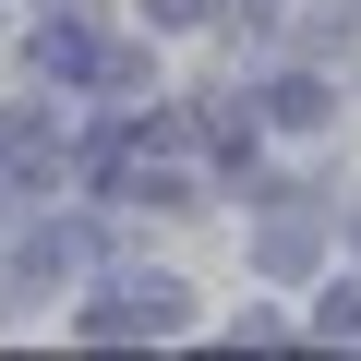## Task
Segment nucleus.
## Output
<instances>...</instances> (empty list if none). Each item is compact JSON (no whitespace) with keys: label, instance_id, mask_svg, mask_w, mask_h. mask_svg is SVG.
<instances>
[{"label":"nucleus","instance_id":"f257e3e1","mask_svg":"<svg viewBox=\"0 0 361 361\" xmlns=\"http://www.w3.org/2000/svg\"><path fill=\"white\" fill-rule=\"evenodd\" d=\"M180 313H193V301H180L169 277H133V289H97V313H85V337H169Z\"/></svg>","mask_w":361,"mask_h":361},{"label":"nucleus","instance_id":"f03ea898","mask_svg":"<svg viewBox=\"0 0 361 361\" xmlns=\"http://www.w3.org/2000/svg\"><path fill=\"white\" fill-rule=\"evenodd\" d=\"M253 253H265L277 277H301V265L325 253V229H301V217H277V229H253Z\"/></svg>","mask_w":361,"mask_h":361},{"label":"nucleus","instance_id":"7ed1b4c3","mask_svg":"<svg viewBox=\"0 0 361 361\" xmlns=\"http://www.w3.org/2000/svg\"><path fill=\"white\" fill-rule=\"evenodd\" d=\"M265 121H277V133H313V121H325V85H301V73L265 85Z\"/></svg>","mask_w":361,"mask_h":361},{"label":"nucleus","instance_id":"20e7f679","mask_svg":"<svg viewBox=\"0 0 361 361\" xmlns=\"http://www.w3.org/2000/svg\"><path fill=\"white\" fill-rule=\"evenodd\" d=\"M313 337H361V289H337V301H313Z\"/></svg>","mask_w":361,"mask_h":361},{"label":"nucleus","instance_id":"39448f33","mask_svg":"<svg viewBox=\"0 0 361 361\" xmlns=\"http://www.w3.org/2000/svg\"><path fill=\"white\" fill-rule=\"evenodd\" d=\"M145 13H157V25L180 37V25H205V13H217V0H145Z\"/></svg>","mask_w":361,"mask_h":361},{"label":"nucleus","instance_id":"423d86ee","mask_svg":"<svg viewBox=\"0 0 361 361\" xmlns=\"http://www.w3.org/2000/svg\"><path fill=\"white\" fill-rule=\"evenodd\" d=\"M349 241H361V217H349Z\"/></svg>","mask_w":361,"mask_h":361}]
</instances>
